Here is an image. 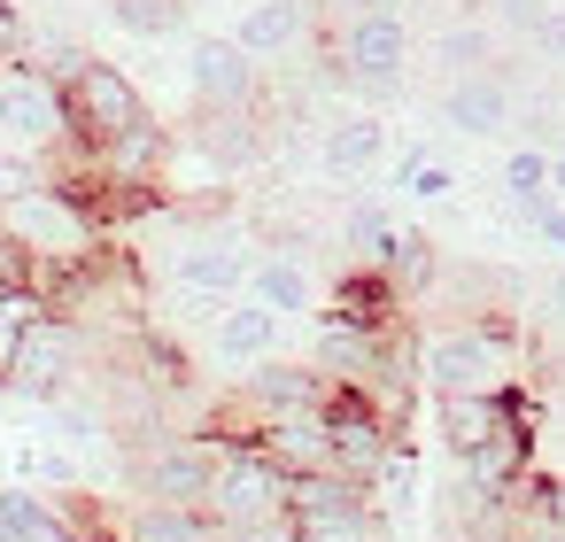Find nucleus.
Masks as SVG:
<instances>
[{"instance_id":"13","label":"nucleus","mask_w":565,"mask_h":542,"mask_svg":"<svg viewBox=\"0 0 565 542\" xmlns=\"http://www.w3.org/2000/svg\"><path fill=\"white\" fill-rule=\"evenodd\" d=\"M511 117H519V94H511L495 71H480V78H449V86H441V125L465 132V140H503Z\"/></svg>"},{"instance_id":"22","label":"nucleus","mask_w":565,"mask_h":542,"mask_svg":"<svg viewBox=\"0 0 565 542\" xmlns=\"http://www.w3.org/2000/svg\"><path fill=\"white\" fill-rule=\"evenodd\" d=\"M503 202H511L526 225L557 202V194H550V148H511V156H503Z\"/></svg>"},{"instance_id":"5","label":"nucleus","mask_w":565,"mask_h":542,"mask_svg":"<svg viewBox=\"0 0 565 542\" xmlns=\"http://www.w3.org/2000/svg\"><path fill=\"white\" fill-rule=\"evenodd\" d=\"M63 109H71V132H78L86 148H109L117 132L148 125V102H140V86H132L117 63H102V55H86V63L63 78Z\"/></svg>"},{"instance_id":"28","label":"nucleus","mask_w":565,"mask_h":542,"mask_svg":"<svg viewBox=\"0 0 565 542\" xmlns=\"http://www.w3.org/2000/svg\"><path fill=\"white\" fill-rule=\"evenodd\" d=\"M395 179H403V194H411V202H449V194H457V171H449V163H434L426 148H403Z\"/></svg>"},{"instance_id":"4","label":"nucleus","mask_w":565,"mask_h":542,"mask_svg":"<svg viewBox=\"0 0 565 542\" xmlns=\"http://www.w3.org/2000/svg\"><path fill=\"white\" fill-rule=\"evenodd\" d=\"M418 380L434 395H503L511 387V341L495 326H441L418 349Z\"/></svg>"},{"instance_id":"6","label":"nucleus","mask_w":565,"mask_h":542,"mask_svg":"<svg viewBox=\"0 0 565 542\" xmlns=\"http://www.w3.org/2000/svg\"><path fill=\"white\" fill-rule=\"evenodd\" d=\"M210 480H217V442H210V434H171V442H156V449L132 457V488H140V503L202 511V503H210Z\"/></svg>"},{"instance_id":"7","label":"nucleus","mask_w":565,"mask_h":542,"mask_svg":"<svg viewBox=\"0 0 565 542\" xmlns=\"http://www.w3.org/2000/svg\"><path fill=\"white\" fill-rule=\"evenodd\" d=\"M256 86H264V71L233 47V32H202V40L186 47V94H194V109H202V117L256 109Z\"/></svg>"},{"instance_id":"12","label":"nucleus","mask_w":565,"mask_h":542,"mask_svg":"<svg viewBox=\"0 0 565 542\" xmlns=\"http://www.w3.org/2000/svg\"><path fill=\"white\" fill-rule=\"evenodd\" d=\"M356 519H380V511H372V496H364L356 480H341V472H302V480L287 488V527H295V542H302V534L356 527Z\"/></svg>"},{"instance_id":"21","label":"nucleus","mask_w":565,"mask_h":542,"mask_svg":"<svg viewBox=\"0 0 565 542\" xmlns=\"http://www.w3.org/2000/svg\"><path fill=\"white\" fill-rule=\"evenodd\" d=\"M395 217L380 210V202H349V217H341V248H349V272H387V256H395Z\"/></svg>"},{"instance_id":"16","label":"nucleus","mask_w":565,"mask_h":542,"mask_svg":"<svg viewBox=\"0 0 565 542\" xmlns=\"http://www.w3.org/2000/svg\"><path fill=\"white\" fill-rule=\"evenodd\" d=\"M248 302H264L271 318H310L318 310V279H310V264L302 256H248V287H241Z\"/></svg>"},{"instance_id":"35","label":"nucleus","mask_w":565,"mask_h":542,"mask_svg":"<svg viewBox=\"0 0 565 542\" xmlns=\"http://www.w3.org/2000/svg\"><path fill=\"white\" fill-rule=\"evenodd\" d=\"M534 241H542V248H557V256H565V202H550V210H542V217H534Z\"/></svg>"},{"instance_id":"27","label":"nucleus","mask_w":565,"mask_h":542,"mask_svg":"<svg viewBox=\"0 0 565 542\" xmlns=\"http://www.w3.org/2000/svg\"><path fill=\"white\" fill-rule=\"evenodd\" d=\"M434 63H441L449 78H480V71H495V32H480V24H449V32L434 40Z\"/></svg>"},{"instance_id":"8","label":"nucleus","mask_w":565,"mask_h":542,"mask_svg":"<svg viewBox=\"0 0 565 542\" xmlns=\"http://www.w3.org/2000/svg\"><path fill=\"white\" fill-rule=\"evenodd\" d=\"M403 63H411V24H403L395 9L341 24V78H349V86L395 94V86H403Z\"/></svg>"},{"instance_id":"40","label":"nucleus","mask_w":565,"mask_h":542,"mask_svg":"<svg viewBox=\"0 0 565 542\" xmlns=\"http://www.w3.org/2000/svg\"><path fill=\"white\" fill-rule=\"evenodd\" d=\"M550 9H565V0H550Z\"/></svg>"},{"instance_id":"23","label":"nucleus","mask_w":565,"mask_h":542,"mask_svg":"<svg viewBox=\"0 0 565 542\" xmlns=\"http://www.w3.org/2000/svg\"><path fill=\"white\" fill-rule=\"evenodd\" d=\"M125 542H217V527L202 511H179V503H132Z\"/></svg>"},{"instance_id":"25","label":"nucleus","mask_w":565,"mask_h":542,"mask_svg":"<svg viewBox=\"0 0 565 542\" xmlns=\"http://www.w3.org/2000/svg\"><path fill=\"white\" fill-rule=\"evenodd\" d=\"M55 302L32 287V279H17V287H0V380H9V364H17V349H24V333L47 318Z\"/></svg>"},{"instance_id":"37","label":"nucleus","mask_w":565,"mask_h":542,"mask_svg":"<svg viewBox=\"0 0 565 542\" xmlns=\"http://www.w3.org/2000/svg\"><path fill=\"white\" fill-rule=\"evenodd\" d=\"M341 17H380V9H395V0H333Z\"/></svg>"},{"instance_id":"20","label":"nucleus","mask_w":565,"mask_h":542,"mask_svg":"<svg viewBox=\"0 0 565 542\" xmlns=\"http://www.w3.org/2000/svg\"><path fill=\"white\" fill-rule=\"evenodd\" d=\"M326 171L333 179H364L380 156H387V125L372 117V109H356V117H341V125H326Z\"/></svg>"},{"instance_id":"14","label":"nucleus","mask_w":565,"mask_h":542,"mask_svg":"<svg viewBox=\"0 0 565 542\" xmlns=\"http://www.w3.org/2000/svg\"><path fill=\"white\" fill-rule=\"evenodd\" d=\"M279 333H287V318H271L264 302H225L217 318H210V357L225 364V372H256L264 357H279Z\"/></svg>"},{"instance_id":"38","label":"nucleus","mask_w":565,"mask_h":542,"mask_svg":"<svg viewBox=\"0 0 565 542\" xmlns=\"http://www.w3.org/2000/svg\"><path fill=\"white\" fill-rule=\"evenodd\" d=\"M526 542H565V527H550V519H534V527H526Z\"/></svg>"},{"instance_id":"1","label":"nucleus","mask_w":565,"mask_h":542,"mask_svg":"<svg viewBox=\"0 0 565 542\" xmlns=\"http://www.w3.org/2000/svg\"><path fill=\"white\" fill-rule=\"evenodd\" d=\"M287 488H295V480H287L256 442H225L202 519L217 527V542H225V534H248V527H271V519H287Z\"/></svg>"},{"instance_id":"10","label":"nucleus","mask_w":565,"mask_h":542,"mask_svg":"<svg viewBox=\"0 0 565 542\" xmlns=\"http://www.w3.org/2000/svg\"><path fill=\"white\" fill-rule=\"evenodd\" d=\"M71 380H78V333H71V318H55V310H47V318L24 333V349H17L9 380H0V395L63 403V395H71Z\"/></svg>"},{"instance_id":"29","label":"nucleus","mask_w":565,"mask_h":542,"mask_svg":"<svg viewBox=\"0 0 565 542\" xmlns=\"http://www.w3.org/2000/svg\"><path fill=\"white\" fill-rule=\"evenodd\" d=\"M202 148H210L217 163H256V156H264V140H256V125H248V109H233V117H210V132H202Z\"/></svg>"},{"instance_id":"24","label":"nucleus","mask_w":565,"mask_h":542,"mask_svg":"<svg viewBox=\"0 0 565 542\" xmlns=\"http://www.w3.org/2000/svg\"><path fill=\"white\" fill-rule=\"evenodd\" d=\"M434 272H441V256H434V241L426 233H395V256H387V295L395 302H418L426 287H434Z\"/></svg>"},{"instance_id":"34","label":"nucleus","mask_w":565,"mask_h":542,"mask_svg":"<svg viewBox=\"0 0 565 542\" xmlns=\"http://www.w3.org/2000/svg\"><path fill=\"white\" fill-rule=\"evenodd\" d=\"M302 542H387V519H356V527H333V534H302Z\"/></svg>"},{"instance_id":"9","label":"nucleus","mask_w":565,"mask_h":542,"mask_svg":"<svg viewBox=\"0 0 565 542\" xmlns=\"http://www.w3.org/2000/svg\"><path fill=\"white\" fill-rule=\"evenodd\" d=\"M248 241L241 233H186L179 248H171V279L194 295V302H210V310H225V302H241V287H248Z\"/></svg>"},{"instance_id":"30","label":"nucleus","mask_w":565,"mask_h":542,"mask_svg":"<svg viewBox=\"0 0 565 542\" xmlns=\"http://www.w3.org/2000/svg\"><path fill=\"white\" fill-rule=\"evenodd\" d=\"M47 418H55V434H63L71 449H102V442H109V418H102L94 403H78V395L47 403Z\"/></svg>"},{"instance_id":"36","label":"nucleus","mask_w":565,"mask_h":542,"mask_svg":"<svg viewBox=\"0 0 565 542\" xmlns=\"http://www.w3.org/2000/svg\"><path fill=\"white\" fill-rule=\"evenodd\" d=\"M550 194H557V202H565V132H557V140H550Z\"/></svg>"},{"instance_id":"31","label":"nucleus","mask_w":565,"mask_h":542,"mask_svg":"<svg viewBox=\"0 0 565 542\" xmlns=\"http://www.w3.org/2000/svg\"><path fill=\"white\" fill-rule=\"evenodd\" d=\"M542 9H550V0H495V24H503V32H526V40H534Z\"/></svg>"},{"instance_id":"17","label":"nucleus","mask_w":565,"mask_h":542,"mask_svg":"<svg viewBox=\"0 0 565 542\" xmlns=\"http://www.w3.org/2000/svg\"><path fill=\"white\" fill-rule=\"evenodd\" d=\"M302 32H310V0H256V9L233 24V47L248 63H271V55L302 47Z\"/></svg>"},{"instance_id":"15","label":"nucleus","mask_w":565,"mask_h":542,"mask_svg":"<svg viewBox=\"0 0 565 542\" xmlns=\"http://www.w3.org/2000/svg\"><path fill=\"white\" fill-rule=\"evenodd\" d=\"M287 480H302V472H326L333 465V434H326V411H302V418H271V426H256L248 434Z\"/></svg>"},{"instance_id":"19","label":"nucleus","mask_w":565,"mask_h":542,"mask_svg":"<svg viewBox=\"0 0 565 542\" xmlns=\"http://www.w3.org/2000/svg\"><path fill=\"white\" fill-rule=\"evenodd\" d=\"M94 156H102V171H109L117 187H132V194H140V187H156V171H163V156H171V132L148 117V125L117 132V140H109V148H94Z\"/></svg>"},{"instance_id":"3","label":"nucleus","mask_w":565,"mask_h":542,"mask_svg":"<svg viewBox=\"0 0 565 542\" xmlns=\"http://www.w3.org/2000/svg\"><path fill=\"white\" fill-rule=\"evenodd\" d=\"M0 241H9L17 256H40V264H86L94 256V217H86V202L71 187L47 179L40 194L0 210Z\"/></svg>"},{"instance_id":"32","label":"nucleus","mask_w":565,"mask_h":542,"mask_svg":"<svg viewBox=\"0 0 565 542\" xmlns=\"http://www.w3.org/2000/svg\"><path fill=\"white\" fill-rule=\"evenodd\" d=\"M24 480H78V465L55 449H24Z\"/></svg>"},{"instance_id":"11","label":"nucleus","mask_w":565,"mask_h":542,"mask_svg":"<svg viewBox=\"0 0 565 542\" xmlns=\"http://www.w3.org/2000/svg\"><path fill=\"white\" fill-rule=\"evenodd\" d=\"M241 403L256 411V426H271V418L326 411V403H333V380H326L310 357H264V364L241 380Z\"/></svg>"},{"instance_id":"26","label":"nucleus","mask_w":565,"mask_h":542,"mask_svg":"<svg viewBox=\"0 0 565 542\" xmlns=\"http://www.w3.org/2000/svg\"><path fill=\"white\" fill-rule=\"evenodd\" d=\"M186 9H194V0H109V24L132 32V40H179Z\"/></svg>"},{"instance_id":"33","label":"nucleus","mask_w":565,"mask_h":542,"mask_svg":"<svg viewBox=\"0 0 565 542\" xmlns=\"http://www.w3.org/2000/svg\"><path fill=\"white\" fill-rule=\"evenodd\" d=\"M534 47L565 63V9H542V24H534Z\"/></svg>"},{"instance_id":"41","label":"nucleus","mask_w":565,"mask_h":542,"mask_svg":"<svg viewBox=\"0 0 565 542\" xmlns=\"http://www.w3.org/2000/svg\"><path fill=\"white\" fill-rule=\"evenodd\" d=\"M557 480H565V472H557Z\"/></svg>"},{"instance_id":"18","label":"nucleus","mask_w":565,"mask_h":542,"mask_svg":"<svg viewBox=\"0 0 565 542\" xmlns=\"http://www.w3.org/2000/svg\"><path fill=\"white\" fill-rule=\"evenodd\" d=\"M0 542H94L71 511H55L40 488H0Z\"/></svg>"},{"instance_id":"2","label":"nucleus","mask_w":565,"mask_h":542,"mask_svg":"<svg viewBox=\"0 0 565 542\" xmlns=\"http://www.w3.org/2000/svg\"><path fill=\"white\" fill-rule=\"evenodd\" d=\"M71 140V109L63 86L40 63H0V156H32L47 163Z\"/></svg>"},{"instance_id":"39","label":"nucleus","mask_w":565,"mask_h":542,"mask_svg":"<svg viewBox=\"0 0 565 542\" xmlns=\"http://www.w3.org/2000/svg\"><path fill=\"white\" fill-rule=\"evenodd\" d=\"M550 310H557V318H565V272H557V279H550Z\"/></svg>"}]
</instances>
